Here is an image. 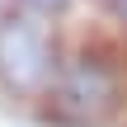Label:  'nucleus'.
<instances>
[{
  "label": "nucleus",
  "mask_w": 127,
  "mask_h": 127,
  "mask_svg": "<svg viewBox=\"0 0 127 127\" xmlns=\"http://www.w3.org/2000/svg\"><path fill=\"white\" fill-rule=\"evenodd\" d=\"M108 14H113V19L127 28V0H108Z\"/></svg>",
  "instance_id": "nucleus-4"
},
{
  "label": "nucleus",
  "mask_w": 127,
  "mask_h": 127,
  "mask_svg": "<svg viewBox=\"0 0 127 127\" xmlns=\"http://www.w3.org/2000/svg\"><path fill=\"white\" fill-rule=\"evenodd\" d=\"M61 61L52 52V33L47 24H38L33 14H5L0 24V80L14 94H42L52 90Z\"/></svg>",
  "instance_id": "nucleus-2"
},
{
  "label": "nucleus",
  "mask_w": 127,
  "mask_h": 127,
  "mask_svg": "<svg viewBox=\"0 0 127 127\" xmlns=\"http://www.w3.org/2000/svg\"><path fill=\"white\" fill-rule=\"evenodd\" d=\"M118 94H123L118 71H113L104 57H94V52L66 57V61H61V71H57V80H52V90H47V99H52L57 118L80 123V127L104 123V118L118 108Z\"/></svg>",
  "instance_id": "nucleus-1"
},
{
  "label": "nucleus",
  "mask_w": 127,
  "mask_h": 127,
  "mask_svg": "<svg viewBox=\"0 0 127 127\" xmlns=\"http://www.w3.org/2000/svg\"><path fill=\"white\" fill-rule=\"evenodd\" d=\"M24 5H28V9H42V14H52V9H61L66 0H24Z\"/></svg>",
  "instance_id": "nucleus-3"
}]
</instances>
